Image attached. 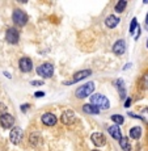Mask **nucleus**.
Wrapping results in <instances>:
<instances>
[{
    "label": "nucleus",
    "instance_id": "4468645a",
    "mask_svg": "<svg viewBox=\"0 0 148 151\" xmlns=\"http://www.w3.org/2000/svg\"><path fill=\"white\" fill-rule=\"evenodd\" d=\"M91 75H92L91 70H81V71H77V72H75V75H74V82L75 83L80 82V80L85 79V78L91 76Z\"/></svg>",
    "mask_w": 148,
    "mask_h": 151
},
{
    "label": "nucleus",
    "instance_id": "c85d7f7f",
    "mask_svg": "<svg viewBox=\"0 0 148 151\" xmlns=\"http://www.w3.org/2000/svg\"><path fill=\"white\" fill-rule=\"evenodd\" d=\"M147 47H148V40H147Z\"/></svg>",
    "mask_w": 148,
    "mask_h": 151
},
{
    "label": "nucleus",
    "instance_id": "b1692460",
    "mask_svg": "<svg viewBox=\"0 0 148 151\" xmlns=\"http://www.w3.org/2000/svg\"><path fill=\"white\" fill-rule=\"evenodd\" d=\"M30 84H31V86H42V84H43V80H31V82H30Z\"/></svg>",
    "mask_w": 148,
    "mask_h": 151
},
{
    "label": "nucleus",
    "instance_id": "39448f33",
    "mask_svg": "<svg viewBox=\"0 0 148 151\" xmlns=\"http://www.w3.org/2000/svg\"><path fill=\"white\" fill-rule=\"evenodd\" d=\"M5 41L11 45H16L20 41V33L16 28H9L5 32Z\"/></svg>",
    "mask_w": 148,
    "mask_h": 151
},
{
    "label": "nucleus",
    "instance_id": "2eb2a0df",
    "mask_svg": "<svg viewBox=\"0 0 148 151\" xmlns=\"http://www.w3.org/2000/svg\"><path fill=\"white\" fill-rule=\"evenodd\" d=\"M114 86L117 87L118 92H119V97H121V99H124V97H126V87H124L123 79H117V80L114 82Z\"/></svg>",
    "mask_w": 148,
    "mask_h": 151
},
{
    "label": "nucleus",
    "instance_id": "ddd939ff",
    "mask_svg": "<svg viewBox=\"0 0 148 151\" xmlns=\"http://www.w3.org/2000/svg\"><path fill=\"white\" fill-rule=\"evenodd\" d=\"M119 21H121L119 17L114 16V14H109V16L105 19V25L109 29H113V28H115L118 24H119Z\"/></svg>",
    "mask_w": 148,
    "mask_h": 151
},
{
    "label": "nucleus",
    "instance_id": "c756f323",
    "mask_svg": "<svg viewBox=\"0 0 148 151\" xmlns=\"http://www.w3.org/2000/svg\"><path fill=\"white\" fill-rule=\"evenodd\" d=\"M92 151H100V150H92Z\"/></svg>",
    "mask_w": 148,
    "mask_h": 151
},
{
    "label": "nucleus",
    "instance_id": "dca6fc26",
    "mask_svg": "<svg viewBox=\"0 0 148 151\" xmlns=\"http://www.w3.org/2000/svg\"><path fill=\"white\" fill-rule=\"evenodd\" d=\"M109 134L112 135L114 139H117V141H119V139L122 138V133H121V129L119 126H117V125H113V126H109L108 129Z\"/></svg>",
    "mask_w": 148,
    "mask_h": 151
},
{
    "label": "nucleus",
    "instance_id": "9d476101",
    "mask_svg": "<svg viewBox=\"0 0 148 151\" xmlns=\"http://www.w3.org/2000/svg\"><path fill=\"white\" fill-rule=\"evenodd\" d=\"M112 50L115 55H119V57L123 55L126 53V42H124V40H118V41H115Z\"/></svg>",
    "mask_w": 148,
    "mask_h": 151
},
{
    "label": "nucleus",
    "instance_id": "5701e85b",
    "mask_svg": "<svg viewBox=\"0 0 148 151\" xmlns=\"http://www.w3.org/2000/svg\"><path fill=\"white\" fill-rule=\"evenodd\" d=\"M142 121H144V122L148 124V108H144L143 110H142Z\"/></svg>",
    "mask_w": 148,
    "mask_h": 151
},
{
    "label": "nucleus",
    "instance_id": "6ab92c4d",
    "mask_svg": "<svg viewBox=\"0 0 148 151\" xmlns=\"http://www.w3.org/2000/svg\"><path fill=\"white\" fill-rule=\"evenodd\" d=\"M119 146H121V149L123 151H130L131 150V146H130V142H129V139H127V137H122L119 139Z\"/></svg>",
    "mask_w": 148,
    "mask_h": 151
},
{
    "label": "nucleus",
    "instance_id": "a878e982",
    "mask_svg": "<svg viewBox=\"0 0 148 151\" xmlns=\"http://www.w3.org/2000/svg\"><path fill=\"white\" fill-rule=\"evenodd\" d=\"M34 96H36L37 99L43 97V96H45V92H41V91H38V92H36V93H34Z\"/></svg>",
    "mask_w": 148,
    "mask_h": 151
},
{
    "label": "nucleus",
    "instance_id": "412c9836",
    "mask_svg": "<svg viewBox=\"0 0 148 151\" xmlns=\"http://www.w3.org/2000/svg\"><path fill=\"white\" fill-rule=\"evenodd\" d=\"M112 121L114 122L117 126H119V125H122L124 122V118H123V116H121V114H112Z\"/></svg>",
    "mask_w": 148,
    "mask_h": 151
},
{
    "label": "nucleus",
    "instance_id": "9b49d317",
    "mask_svg": "<svg viewBox=\"0 0 148 151\" xmlns=\"http://www.w3.org/2000/svg\"><path fill=\"white\" fill-rule=\"evenodd\" d=\"M91 139H92V142L96 145V147H102V146H105L106 145V137L100 132L93 133Z\"/></svg>",
    "mask_w": 148,
    "mask_h": 151
},
{
    "label": "nucleus",
    "instance_id": "6e6552de",
    "mask_svg": "<svg viewBox=\"0 0 148 151\" xmlns=\"http://www.w3.org/2000/svg\"><path fill=\"white\" fill-rule=\"evenodd\" d=\"M0 125L4 129H11L14 125V117L9 113H3L0 114Z\"/></svg>",
    "mask_w": 148,
    "mask_h": 151
},
{
    "label": "nucleus",
    "instance_id": "aec40b11",
    "mask_svg": "<svg viewBox=\"0 0 148 151\" xmlns=\"http://www.w3.org/2000/svg\"><path fill=\"white\" fill-rule=\"evenodd\" d=\"M126 7H127V1H126V0H119V1L115 4L114 9H115V12H117V13H122Z\"/></svg>",
    "mask_w": 148,
    "mask_h": 151
},
{
    "label": "nucleus",
    "instance_id": "f8f14e48",
    "mask_svg": "<svg viewBox=\"0 0 148 151\" xmlns=\"http://www.w3.org/2000/svg\"><path fill=\"white\" fill-rule=\"evenodd\" d=\"M41 121H42L43 125H46V126H55V124H56V117H55V114L53 113H43L42 117H41Z\"/></svg>",
    "mask_w": 148,
    "mask_h": 151
},
{
    "label": "nucleus",
    "instance_id": "7ed1b4c3",
    "mask_svg": "<svg viewBox=\"0 0 148 151\" xmlns=\"http://www.w3.org/2000/svg\"><path fill=\"white\" fill-rule=\"evenodd\" d=\"M93 91H94V83L89 82V83L84 84V86H80L76 89V92H75V96L77 99H85V97L91 96L93 93Z\"/></svg>",
    "mask_w": 148,
    "mask_h": 151
},
{
    "label": "nucleus",
    "instance_id": "0eeeda50",
    "mask_svg": "<svg viewBox=\"0 0 148 151\" xmlns=\"http://www.w3.org/2000/svg\"><path fill=\"white\" fill-rule=\"evenodd\" d=\"M24 138V132L20 127H13L9 133V139L13 145H20Z\"/></svg>",
    "mask_w": 148,
    "mask_h": 151
},
{
    "label": "nucleus",
    "instance_id": "20e7f679",
    "mask_svg": "<svg viewBox=\"0 0 148 151\" xmlns=\"http://www.w3.org/2000/svg\"><path fill=\"white\" fill-rule=\"evenodd\" d=\"M12 19H13V22L19 27H25L28 24V14L24 12L22 9H14L13 13H12Z\"/></svg>",
    "mask_w": 148,
    "mask_h": 151
},
{
    "label": "nucleus",
    "instance_id": "f257e3e1",
    "mask_svg": "<svg viewBox=\"0 0 148 151\" xmlns=\"http://www.w3.org/2000/svg\"><path fill=\"white\" fill-rule=\"evenodd\" d=\"M91 104H93L94 106H97L100 110H108L110 108V101L101 93L92 95L91 96Z\"/></svg>",
    "mask_w": 148,
    "mask_h": 151
},
{
    "label": "nucleus",
    "instance_id": "423d86ee",
    "mask_svg": "<svg viewBox=\"0 0 148 151\" xmlns=\"http://www.w3.org/2000/svg\"><path fill=\"white\" fill-rule=\"evenodd\" d=\"M76 120V113L71 109H66L60 116V122L63 125H72Z\"/></svg>",
    "mask_w": 148,
    "mask_h": 151
},
{
    "label": "nucleus",
    "instance_id": "393cba45",
    "mask_svg": "<svg viewBox=\"0 0 148 151\" xmlns=\"http://www.w3.org/2000/svg\"><path fill=\"white\" fill-rule=\"evenodd\" d=\"M130 105H131V99H130V97H129V99H127V100H126V101H124V105H123V106H124V108H126V109H127V108H129V106H130Z\"/></svg>",
    "mask_w": 148,
    "mask_h": 151
},
{
    "label": "nucleus",
    "instance_id": "f3484780",
    "mask_svg": "<svg viewBox=\"0 0 148 151\" xmlns=\"http://www.w3.org/2000/svg\"><path fill=\"white\" fill-rule=\"evenodd\" d=\"M83 112L88 113V114H98V113H100V109H98L97 106H94L93 104H84Z\"/></svg>",
    "mask_w": 148,
    "mask_h": 151
},
{
    "label": "nucleus",
    "instance_id": "bb28decb",
    "mask_svg": "<svg viewBox=\"0 0 148 151\" xmlns=\"http://www.w3.org/2000/svg\"><path fill=\"white\" fill-rule=\"evenodd\" d=\"M29 108H30V105H29V104H24V105H21V110H22V112H26Z\"/></svg>",
    "mask_w": 148,
    "mask_h": 151
},
{
    "label": "nucleus",
    "instance_id": "1a4fd4ad",
    "mask_svg": "<svg viewBox=\"0 0 148 151\" xmlns=\"http://www.w3.org/2000/svg\"><path fill=\"white\" fill-rule=\"evenodd\" d=\"M19 68L22 72H30L33 70V62L29 57H22L19 60Z\"/></svg>",
    "mask_w": 148,
    "mask_h": 151
},
{
    "label": "nucleus",
    "instance_id": "4be33fe9",
    "mask_svg": "<svg viewBox=\"0 0 148 151\" xmlns=\"http://www.w3.org/2000/svg\"><path fill=\"white\" fill-rule=\"evenodd\" d=\"M136 29H138V21H136V19L134 17L131 20V24H130V34H134Z\"/></svg>",
    "mask_w": 148,
    "mask_h": 151
},
{
    "label": "nucleus",
    "instance_id": "cd10ccee",
    "mask_svg": "<svg viewBox=\"0 0 148 151\" xmlns=\"http://www.w3.org/2000/svg\"><path fill=\"white\" fill-rule=\"evenodd\" d=\"M146 28L148 29V13H147V16H146Z\"/></svg>",
    "mask_w": 148,
    "mask_h": 151
},
{
    "label": "nucleus",
    "instance_id": "f03ea898",
    "mask_svg": "<svg viewBox=\"0 0 148 151\" xmlns=\"http://www.w3.org/2000/svg\"><path fill=\"white\" fill-rule=\"evenodd\" d=\"M36 71H37V75H39L43 79H50L54 75V66H53V63L46 62V63L39 65L38 67L36 68Z\"/></svg>",
    "mask_w": 148,
    "mask_h": 151
},
{
    "label": "nucleus",
    "instance_id": "a211bd4d",
    "mask_svg": "<svg viewBox=\"0 0 148 151\" xmlns=\"http://www.w3.org/2000/svg\"><path fill=\"white\" fill-rule=\"evenodd\" d=\"M130 137L132 139H139L142 137V127L140 126H134L130 129Z\"/></svg>",
    "mask_w": 148,
    "mask_h": 151
}]
</instances>
